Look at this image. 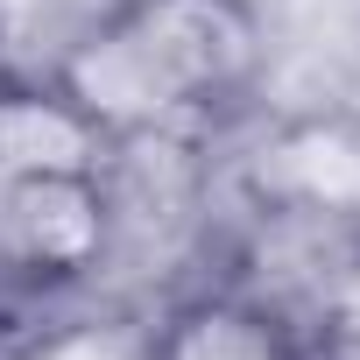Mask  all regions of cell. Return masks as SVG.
<instances>
[{
	"label": "cell",
	"instance_id": "4",
	"mask_svg": "<svg viewBox=\"0 0 360 360\" xmlns=\"http://www.w3.org/2000/svg\"><path fill=\"white\" fill-rule=\"evenodd\" d=\"M92 127L50 99H8L0 106V176H85Z\"/></svg>",
	"mask_w": 360,
	"mask_h": 360
},
{
	"label": "cell",
	"instance_id": "2",
	"mask_svg": "<svg viewBox=\"0 0 360 360\" xmlns=\"http://www.w3.org/2000/svg\"><path fill=\"white\" fill-rule=\"evenodd\" d=\"M0 219H8V248L50 276L85 269L106 240V212H99V191L85 176H8Z\"/></svg>",
	"mask_w": 360,
	"mask_h": 360
},
{
	"label": "cell",
	"instance_id": "6",
	"mask_svg": "<svg viewBox=\"0 0 360 360\" xmlns=\"http://www.w3.org/2000/svg\"><path fill=\"white\" fill-rule=\"evenodd\" d=\"M29 360H141V353H134L127 332L92 325V332H71V339H57V346H43V353H29Z\"/></svg>",
	"mask_w": 360,
	"mask_h": 360
},
{
	"label": "cell",
	"instance_id": "7",
	"mask_svg": "<svg viewBox=\"0 0 360 360\" xmlns=\"http://www.w3.org/2000/svg\"><path fill=\"white\" fill-rule=\"evenodd\" d=\"M332 325H339V339H346V346H360V269L332 290Z\"/></svg>",
	"mask_w": 360,
	"mask_h": 360
},
{
	"label": "cell",
	"instance_id": "3",
	"mask_svg": "<svg viewBox=\"0 0 360 360\" xmlns=\"http://www.w3.org/2000/svg\"><path fill=\"white\" fill-rule=\"evenodd\" d=\"M255 184H262L269 198H290V205L360 212V134H353V127H332V120L290 127V134H276V141L262 148Z\"/></svg>",
	"mask_w": 360,
	"mask_h": 360
},
{
	"label": "cell",
	"instance_id": "5",
	"mask_svg": "<svg viewBox=\"0 0 360 360\" xmlns=\"http://www.w3.org/2000/svg\"><path fill=\"white\" fill-rule=\"evenodd\" d=\"M162 360H276V339L262 318H248L233 304H198L191 318L169 325Z\"/></svg>",
	"mask_w": 360,
	"mask_h": 360
},
{
	"label": "cell",
	"instance_id": "1",
	"mask_svg": "<svg viewBox=\"0 0 360 360\" xmlns=\"http://www.w3.org/2000/svg\"><path fill=\"white\" fill-rule=\"evenodd\" d=\"M255 64V22L233 0H141L71 57V99L99 127H155L219 99Z\"/></svg>",
	"mask_w": 360,
	"mask_h": 360
},
{
	"label": "cell",
	"instance_id": "8",
	"mask_svg": "<svg viewBox=\"0 0 360 360\" xmlns=\"http://www.w3.org/2000/svg\"><path fill=\"white\" fill-rule=\"evenodd\" d=\"M346 360H360V346H346Z\"/></svg>",
	"mask_w": 360,
	"mask_h": 360
}]
</instances>
